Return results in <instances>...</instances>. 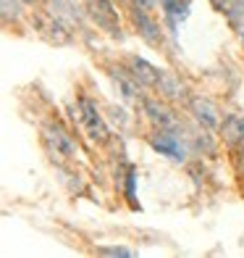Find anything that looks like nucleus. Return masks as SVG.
Instances as JSON below:
<instances>
[{
    "mask_svg": "<svg viewBox=\"0 0 244 258\" xmlns=\"http://www.w3.org/2000/svg\"><path fill=\"white\" fill-rule=\"evenodd\" d=\"M79 111H81V124H84V129H87V135H89L92 143H97V145L108 143V126H105V121H102L97 105L92 103L87 95L79 98Z\"/></svg>",
    "mask_w": 244,
    "mask_h": 258,
    "instance_id": "obj_1",
    "label": "nucleus"
},
{
    "mask_svg": "<svg viewBox=\"0 0 244 258\" xmlns=\"http://www.w3.org/2000/svg\"><path fill=\"white\" fill-rule=\"evenodd\" d=\"M89 14L95 19V24L108 32L110 37H121V21H118V11L110 0H89Z\"/></svg>",
    "mask_w": 244,
    "mask_h": 258,
    "instance_id": "obj_2",
    "label": "nucleus"
},
{
    "mask_svg": "<svg viewBox=\"0 0 244 258\" xmlns=\"http://www.w3.org/2000/svg\"><path fill=\"white\" fill-rule=\"evenodd\" d=\"M45 143L50 145V150L55 153V158H74V156H76L74 140L68 137L58 124H48V126H45Z\"/></svg>",
    "mask_w": 244,
    "mask_h": 258,
    "instance_id": "obj_3",
    "label": "nucleus"
},
{
    "mask_svg": "<svg viewBox=\"0 0 244 258\" xmlns=\"http://www.w3.org/2000/svg\"><path fill=\"white\" fill-rule=\"evenodd\" d=\"M142 108H145V113H147V119L153 121L158 129H166V132H176V129H179V119H176V116H173L160 100L145 98V100H142Z\"/></svg>",
    "mask_w": 244,
    "mask_h": 258,
    "instance_id": "obj_4",
    "label": "nucleus"
},
{
    "mask_svg": "<svg viewBox=\"0 0 244 258\" xmlns=\"http://www.w3.org/2000/svg\"><path fill=\"white\" fill-rule=\"evenodd\" d=\"M34 24H37V29H40L50 42H55V45L71 42V32H68V27L63 24L61 19L48 16V14H40V16H34Z\"/></svg>",
    "mask_w": 244,
    "mask_h": 258,
    "instance_id": "obj_5",
    "label": "nucleus"
},
{
    "mask_svg": "<svg viewBox=\"0 0 244 258\" xmlns=\"http://www.w3.org/2000/svg\"><path fill=\"white\" fill-rule=\"evenodd\" d=\"M150 145H153L158 153L168 156L171 161H179V163L184 161V156H187V153H184V145L179 143V137H173L171 132H166V129H160L158 135L150 137Z\"/></svg>",
    "mask_w": 244,
    "mask_h": 258,
    "instance_id": "obj_6",
    "label": "nucleus"
},
{
    "mask_svg": "<svg viewBox=\"0 0 244 258\" xmlns=\"http://www.w3.org/2000/svg\"><path fill=\"white\" fill-rule=\"evenodd\" d=\"M132 21H134L137 32L142 34V40H147L150 45H160V27H158V21L150 16V11L132 8Z\"/></svg>",
    "mask_w": 244,
    "mask_h": 258,
    "instance_id": "obj_7",
    "label": "nucleus"
},
{
    "mask_svg": "<svg viewBox=\"0 0 244 258\" xmlns=\"http://www.w3.org/2000/svg\"><path fill=\"white\" fill-rule=\"evenodd\" d=\"M192 113L205 129H220V113L213 103H207L205 98H192Z\"/></svg>",
    "mask_w": 244,
    "mask_h": 258,
    "instance_id": "obj_8",
    "label": "nucleus"
},
{
    "mask_svg": "<svg viewBox=\"0 0 244 258\" xmlns=\"http://www.w3.org/2000/svg\"><path fill=\"white\" fill-rule=\"evenodd\" d=\"M220 137L226 140L231 148H244V119L236 113H228L220 121Z\"/></svg>",
    "mask_w": 244,
    "mask_h": 258,
    "instance_id": "obj_9",
    "label": "nucleus"
},
{
    "mask_svg": "<svg viewBox=\"0 0 244 258\" xmlns=\"http://www.w3.org/2000/svg\"><path fill=\"white\" fill-rule=\"evenodd\" d=\"M129 66H132V74L139 79V85H142V87H158L163 72H158L153 63H147L145 58H132Z\"/></svg>",
    "mask_w": 244,
    "mask_h": 258,
    "instance_id": "obj_10",
    "label": "nucleus"
},
{
    "mask_svg": "<svg viewBox=\"0 0 244 258\" xmlns=\"http://www.w3.org/2000/svg\"><path fill=\"white\" fill-rule=\"evenodd\" d=\"M113 77V85H115V90H118V95L124 98V100H137L139 98V79L132 74V72H113L110 74Z\"/></svg>",
    "mask_w": 244,
    "mask_h": 258,
    "instance_id": "obj_11",
    "label": "nucleus"
},
{
    "mask_svg": "<svg viewBox=\"0 0 244 258\" xmlns=\"http://www.w3.org/2000/svg\"><path fill=\"white\" fill-rule=\"evenodd\" d=\"M155 90H160V95H166V98H181V85L176 82V77L166 74V72L160 74V82Z\"/></svg>",
    "mask_w": 244,
    "mask_h": 258,
    "instance_id": "obj_12",
    "label": "nucleus"
},
{
    "mask_svg": "<svg viewBox=\"0 0 244 258\" xmlns=\"http://www.w3.org/2000/svg\"><path fill=\"white\" fill-rule=\"evenodd\" d=\"M3 19H19V0H3Z\"/></svg>",
    "mask_w": 244,
    "mask_h": 258,
    "instance_id": "obj_13",
    "label": "nucleus"
},
{
    "mask_svg": "<svg viewBox=\"0 0 244 258\" xmlns=\"http://www.w3.org/2000/svg\"><path fill=\"white\" fill-rule=\"evenodd\" d=\"M100 253H108V255H132L129 248H100Z\"/></svg>",
    "mask_w": 244,
    "mask_h": 258,
    "instance_id": "obj_14",
    "label": "nucleus"
},
{
    "mask_svg": "<svg viewBox=\"0 0 244 258\" xmlns=\"http://www.w3.org/2000/svg\"><path fill=\"white\" fill-rule=\"evenodd\" d=\"M132 8H142V11H153V0H129Z\"/></svg>",
    "mask_w": 244,
    "mask_h": 258,
    "instance_id": "obj_15",
    "label": "nucleus"
},
{
    "mask_svg": "<svg viewBox=\"0 0 244 258\" xmlns=\"http://www.w3.org/2000/svg\"><path fill=\"white\" fill-rule=\"evenodd\" d=\"M234 3H236V8H241V11H244V0H234Z\"/></svg>",
    "mask_w": 244,
    "mask_h": 258,
    "instance_id": "obj_16",
    "label": "nucleus"
},
{
    "mask_svg": "<svg viewBox=\"0 0 244 258\" xmlns=\"http://www.w3.org/2000/svg\"><path fill=\"white\" fill-rule=\"evenodd\" d=\"M27 3H34V0H27Z\"/></svg>",
    "mask_w": 244,
    "mask_h": 258,
    "instance_id": "obj_17",
    "label": "nucleus"
}]
</instances>
